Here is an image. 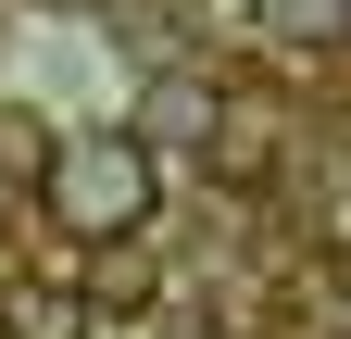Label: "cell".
Wrapping results in <instances>:
<instances>
[{
  "label": "cell",
  "instance_id": "cell-1",
  "mask_svg": "<svg viewBox=\"0 0 351 339\" xmlns=\"http://www.w3.org/2000/svg\"><path fill=\"white\" fill-rule=\"evenodd\" d=\"M151 201H163V163H151L138 126H75V139L51 151V214L75 239H138Z\"/></svg>",
  "mask_w": 351,
  "mask_h": 339
},
{
  "label": "cell",
  "instance_id": "cell-2",
  "mask_svg": "<svg viewBox=\"0 0 351 339\" xmlns=\"http://www.w3.org/2000/svg\"><path fill=\"white\" fill-rule=\"evenodd\" d=\"M0 314H13V339H75V327H88V302H75L63 277H13Z\"/></svg>",
  "mask_w": 351,
  "mask_h": 339
},
{
  "label": "cell",
  "instance_id": "cell-3",
  "mask_svg": "<svg viewBox=\"0 0 351 339\" xmlns=\"http://www.w3.org/2000/svg\"><path fill=\"white\" fill-rule=\"evenodd\" d=\"M351 0H276V38H339Z\"/></svg>",
  "mask_w": 351,
  "mask_h": 339
},
{
  "label": "cell",
  "instance_id": "cell-4",
  "mask_svg": "<svg viewBox=\"0 0 351 339\" xmlns=\"http://www.w3.org/2000/svg\"><path fill=\"white\" fill-rule=\"evenodd\" d=\"M339 277H351V239H339Z\"/></svg>",
  "mask_w": 351,
  "mask_h": 339
}]
</instances>
